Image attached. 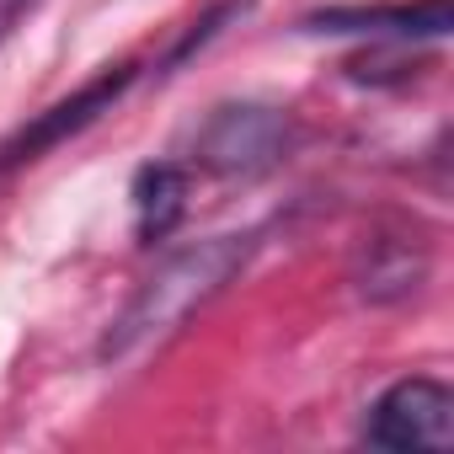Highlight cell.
Returning a JSON list of instances; mask_svg holds the SVG:
<instances>
[{"label": "cell", "instance_id": "obj_1", "mask_svg": "<svg viewBox=\"0 0 454 454\" xmlns=\"http://www.w3.org/2000/svg\"><path fill=\"white\" fill-rule=\"evenodd\" d=\"M257 247H262V231H231V236H208V241L171 252L107 326V337L97 348L102 364H134L150 348H160L166 337H176L187 326V316H198L214 294H224L247 273Z\"/></svg>", "mask_w": 454, "mask_h": 454}, {"label": "cell", "instance_id": "obj_2", "mask_svg": "<svg viewBox=\"0 0 454 454\" xmlns=\"http://www.w3.org/2000/svg\"><path fill=\"white\" fill-rule=\"evenodd\" d=\"M358 438L390 454H449L454 449V390L433 374H406L369 401Z\"/></svg>", "mask_w": 454, "mask_h": 454}, {"label": "cell", "instance_id": "obj_3", "mask_svg": "<svg viewBox=\"0 0 454 454\" xmlns=\"http://www.w3.org/2000/svg\"><path fill=\"white\" fill-rule=\"evenodd\" d=\"M134 81H139V65H134V59H118V65L97 70L86 86H75L70 97H59V102H49L43 113H33L17 134L0 139V182L17 176V171H22V166H33V160H43V155H49V150H59L65 139L86 134L102 113H113V107L129 97V86H134Z\"/></svg>", "mask_w": 454, "mask_h": 454}, {"label": "cell", "instance_id": "obj_4", "mask_svg": "<svg viewBox=\"0 0 454 454\" xmlns=\"http://www.w3.org/2000/svg\"><path fill=\"white\" fill-rule=\"evenodd\" d=\"M289 145H294L289 113L262 107V102H231L198 129L192 155L198 166L219 176H257V171H273L289 155Z\"/></svg>", "mask_w": 454, "mask_h": 454}, {"label": "cell", "instance_id": "obj_5", "mask_svg": "<svg viewBox=\"0 0 454 454\" xmlns=\"http://www.w3.org/2000/svg\"><path fill=\"white\" fill-rule=\"evenodd\" d=\"M305 33L326 38H385V43H438L454 27L449 0H380V6H321L300 17Z\"/></svg>", "mask_w": 454, "mask_h": 454}, {"label": "cell", "instance_id": "obj_6", "mask_svg": "<svg viewBox=\"0 0 454 454\" xmlns=\"http://www.w3.org/2000/svg\"><path fill=\"white\" fill-rule=\"evenodd\" d=\"M427 241L417 236H369L353 262V289L369 305H401L427 284Z\"/></svg>", "mask_w": 454, "mask_h": 454}, {"label": "cell", "instance_id": "obj_7", "mask_svg": "<svg viewBox=\"0 0 454 454\" xmlns=\"http://www.w3.org/2000/svg\"><path fill=\"white\" fill-rule=\"evenodd\" d=\"M129 198H134V236H139V247L166 241L182 224V214H187V166H176V160H145L134 171Z\"/></svg>", "mask_w": 454, "mask_h": 454}, {"label": "cell", "instance_id": "obj_8", "mask_svg": "<svg viewBox=\"0 0 454 454\" xmlns=\"http://www.w3.org/2000/svg\"><path fill=\"white\" fill-rule=\"evenodd\" d=\"M33 12H38V0H0V43H6L22 27V17H33Z\"/></svg>", "mask_w": 454, "mask_h": 454}]
</instances>
